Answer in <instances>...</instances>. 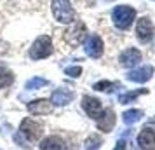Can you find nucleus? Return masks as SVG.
I'll return each instance as SVG.
<instances>
[{"label": "nucleus", "instance_id": "1", "mask_svg": "<svg viewBox=\"0 0 155 150\" xmlns=\"http://www.w3.org/2000/svg\"><path fill=\"white\" fill-rule=\"evenodd\" d=\"M52 12L59 23H73L75 12L68 0H54L52 2Z\"/></svg>", "mask_w": 155, "mask_h": 150}, {"label": "nucleus", "instance_id": "2", "mask_svg": "<svg viewBox=\"0 0 155 150\" xmlns=\"http://www.w3.org/2000/svg\"><path fill=\"white\" fill-rule=\"evenodd\" d=\"M113 23H115V26L120 30H126L131 26V23H133L134 16H136V12H134L133 7H127V5H119V7L113 11Z\"/></svg>", "mask_w": 155, "mask_h": 150}, {"label": "nucleus", "instance_id": "3", "mask_svg": "<svg viewBox=\"0 0 155 150\" xmlns=\"http://www.w3.org/2000/svg\"><path fill=\"white\" fill-rule=\"evenodd\" d=\"M52 45H51V38L49 37H38L33 44V47L30 49V56L33 59H40L44 56H49Z\"/></svg>", "mask_w": 155, "mask_h": 150}, {"label": "nucleus", "instance_id": "4", "mask_svg": "<svg viewBox=\"0 0 155 150\" xmlns=\"http://www.w3.org/2000/svg\"><path fill=\"white\" fill-rule=\"evenodd\" d=\"M153 35V23L150 21V18H141L138 19V26H136V37L141 44H147L152 40Z\"/></svg>", "mask_w": 155, "mask_h": 150}, {"label": "nucleus", "instance_id": "5", "mask_svg": "<svg viewBox=\"0 0 155 150\" xmlns=\"http://www.w3.org/2000/svg\"><path fill=\"white\" fill-rule=\"evenodd\" d=\"M19 131L28 138L30 142H33V140H37L38 136L42 135V126H40L38 122L31 121V119H26V121L21 124V129H19Z\"/></svg>", "mask_w": 155, "mask_h": 150}, {"label": "nucleus", "instance_id": "6", "mask_svg": "<svg viewBox=\"0 0 155 150\" xmlns=\"http://www.w3.org/2000/svg\"><path fill=\"white\" fill-rule=\"evenodd\" d=\"M138 143L141 150H155V133L152 129H143L138 135Z\"/></svg>", "mask_w": 155, "mask_h": 150}, {"label": "nucleus", "instance_id": "7", "mask_svg": "<svg viewBox=\"0 0 155 150\" xmlns=\"http://www.w3.org/2000/svg\"><path fill=\"white\" fill-rule=\"evenodd\" d=\"M85 52L92 58H98L103 52V42H101V38L98 35H92L87 38V42H85Z\"/></svg>", "mask_w": 155, "mask_h": 150}, {"label": "nucleus", "instance_id": "8", "mask_svg": "<svg viewBox=\"0 0 155 150\" xmlns=\"http://www.w3.org/2000/svg\"><path fill=\"white\" fill-rule=\"evenodd\" d=\"M141 61V52L138 49H131L124 51L122 54H120V63L124 65V66H134V65H138Z\"/></svg>", "mask_w": 155, "mask_h": 150}, {"label": "nucleus", "instance_id": "9", "mask_svg": "<svg viewBox=\"0 0 155 150\" xmlns=\"http://www.w3.org/2000/svg\"><path fill=\"white\" fill-rule=\"evenodd\" d=\"M82 107H84V110L91 115V117H96V115L101 112V101H99L98 98H92V96H85Z\"/></svg>", "mask_w": 155, "mask_h": 150}, {"label": "nucleus", "instance_id": "10", "mask_svg": "<svg viewBox=\"0 0 155 150\" xmlns=\"http://www.w3.org/2000/svg\"><path fill=\"white\" fill-rule=\"evenodd\" d=\"M113 124H115V114H113L112 110L108 108V110H105L103 117H99L98 126H99V129H101V131L108 133V131H110V129L113 128Z\"/></svg>", "mask_w": 155, "mask_h": 150}, {"label": "nucleus", "instance_id": "11", "mask_svg": "<svg viewBox=\"0 0 155 150\" xmlns=\"http://www.w3.org/2000/svg\"><path fill=\"white\" fill-rule=\"evenodd\" d=\"M28 110L31 112V114H37V115L49 114L51 105H49V101H45V100H37V101H31V103L28 105Z\"/></svg>", "mask_w": 155, "mask_h": 150}, {"label": "nucleus", "instance_id": "12", "mask_svg": "<svg viewBox=\"0 0 155 150\" xmlns=\"http://www.w3.org/2000/svg\"><path fill=\"white\" fill-rule=\"evenodd\" d=\"M42 150H63V142L58 138V136H49L45 138L40 145Z\"/></svg>", "mask_w": 155, "mask_h": 150}, {"label": "nucleus", "instance_id": "13", "mask_svg": "<svg viewBox=\"0 0 155 150\" xmlns=\"http://www.w3.org/2000/svg\"><path fill=\"white\" fill-rule=\"evenodd\" d=\"M71 98H73V94H71L70 91H64V89H58L56 93L52 94L54 105H66Z\"/></svg>", "mask_w": 155, "mask_h": 150}, {"label": "nucleus", "instance_id": "14", "mask_svg": "<svg viewBox=\"0 0 155 150\" xmlns=\"http://www.w3.org/2000/svg\"><path fill=\"white\" fill-rule=\"evenodd\" d=\"M152 73H153V68L152 66H145L143 70H138V72H133L131 75H129V79L131 80H148L152 77Z\"/></svg>", "mask_w": 155, "mask_h": 150}, {"label": "nucleus", "instance_id": "15", "mask_svg": "<svg viewBox=\"0 0 155 150\" xmlns=\"http://www.w3.org/2000/svg\"><path fill=\"white\" fill-rule=\"evenodd\" d=\"M141 117H143V114H141L140 110H129V112L124 114V121H126L127 124H133V122L140 121Z\"/></svg>", "mask_w": 155, "mask_h": 150}, {"label": "nucleus", "instance_id": "16", "mask_svg": "<svg viewBox=\"0 0 155 150\" xmlns=\"http://www.w3.org/2000/svg\"><path fill=\"white\" fill-rule=\"evenodd\" d=\"M45 84H47V82H45V80L44 79H35V80H30L28 84H26V86L30 87V89H33V87H38V86H45Z\"/></svg>", "mask_w": 155, "mask_h": 150}, {"label": "nucleus", "instance_id": "17", "mask_svg": "<svg viewBox=\"0 0 155 150\" xmlns=\"http://www.w3.org/2000/svg\"><path fill=\"white\" fill-rule=\"evenodd\" d=\"M11 82H12V77H11V73H5V77H2V75H0V87L9 86Z\"/></svg>", "mask_w": 155, "mask_h": 150}, {"label": "nucleus", "instance_id": "18", "mask_svg": "<svg viewBox=\"0 0 155 150\" xmlns=\"http://www.w3.org/2000/svg\"><path fill=\"white\" fill-rule=\"evenodd\" d=\"M80 72H82V68H80V66H73V68H68V70H66V73H70L71 77H78V73H80Z\"/></svg>", "mask_w": 155, "mask_h": 150}, {"label": "nucleus", "instance_id": "19", "mask_svg": "<svg viewBox=\"0 0 155 150\" xmlns=\"http://www.w3.org/2000/svg\"><path fill=\"white\" fill-rule=\"evenodd\" d=\"M113 150H126V147H124V143L120 142V143H119V145H117V147H115Z\"/></svg>", "mask_w": 155, "mask_h": 150}]
</instances>
